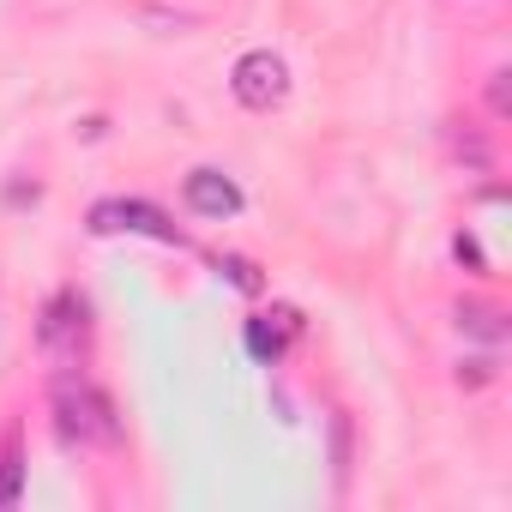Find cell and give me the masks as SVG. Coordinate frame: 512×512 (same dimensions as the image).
<instances>
[{
  "label": "cell",
  "mask_w": 512,
  "mask_h": 512,
  "mask_svg": "<svg viewBox=\"0 0 512 512\" xmlns=\"http://www.w3.org/2000/svg\"><path fill=\"white\" fill-rule=\"evenodd\" d=\"M49 410H55V434L67 446H115L121 440V416H115V398L79 374L55 380L49 392Z\"/></svg>",
  "instance_id": "obj_1"
},
{
  "label": "cell",
  "mask_w": 512,
  "mask_h": 512,
  "mask_svg": "<svg viewBox=\"0 0 512 512\" xmlns=\"http://www.w3.org/2000/svg\"><path fill=\"white\" fill-rule=\"evenodd\" d=\"M229 91H235V103L253 109V115L278 109V103L290 97V67H284V55H272V49H247V55L235 61V73H229Z\"/></svg>",
  "instance_id": "obj_2"
},
{
  "label": "cell",
  "mask_w": 512,
  "mask_h": 512,
  "mask_svg": "<svg viewBox=\"0 0 512 512\" xmlns=\"http://www.w3.org/2000/svg\"><path fill=\"white\" fill-rule=\"evenodd\" d=\"M37 344H43L49 356L79 362L85 344H91V302H85L79 290H61V296L43 308V320H37Z\"/></svg>",
  "instance_id": "obj_3"
},
{
  "label": "cell",
  "mask_w": 512,
  "mask_h": 512,
  "mask_svg": "<svg viewBox=\"0 0 512 512\" xmlns=\"http://www.w3.org/2000/svg\"><path fill=\"white\" fill-rule=\"evenodd\" d=\"M91 229L97 235H157V241H181L175 235V223L157 211V205H145V199H97L91 205Z\"/></svg>",
  "instance_id": "obj_4"
},
{
  "label": "cell",
  "mask_w": 512,
  "mask_h": 512,
  "mask_svg": "<svg viewBox=\"0 0 512 512\" xmlns=\"http://www.w3.org/2000/svg\"><path fill=\"white\" fill-rule=\"evenodd\" d=\"M181 193H187V211H193V217H211V223H223V217L241 211V187H235L223 169H193Z\"/></svg>",
  "instance_id": "obj_5"
},
{
  "label": "cell",
  "mask_w": 512,
  "mask_h": 512,
  "mask_svg": "<svg viewBox=\"0 0 512 512\" xmlns=\"http://www.w3.org/2000/svg\"><path fill=\"white\" fill-rule=\"evenodd\" d=\"M296 332H302V314H296V308H272V314H260V320H247V356H253V362H278Z\"/></svg>",
  "instance_id": "obj_6"
},
{
  "label": "cell",
  "mask_w": 512,
  "mask_h": 512,
  "mask_svg": "<svg viewBox=\"0 0 512 512\" xmlns=\"http://www.w3.org/2000/svg\"><path fill=\"white\" fill-rule=\"evenodd\" d=\"M19 482H25V458H19V440H7V452H0V506L19 500Z\"/></svg>",
  "instance_id": "obj_7"
},
{
  "label": "cell",
  "mask_w": 512,
  "mask_h": 512,
  "mask_svg": "<svg viewBox=\"0 0 512 512\" xmlns=\"http://www.w3.org/2000/svg\"><path fill=\"white\" fill-rule=\"evenodd\" d=\"M458 326H464V332H476V338H488V344H500V332H506V326H500V314H494V308H476V302H470V308H458Z\"/></svg>",
  "instance_id": "obj_8"
},
{
  "label": "cell",
  "mask_w": 512,
  "mask_h": 512,
  "mask_svg": "<svg viewBox=\"0 0 512 512\" xmlns=\"http://www.w3.org/2000/svg\"><path fill=\"white\" fill-rule=\"evenodd\" d=\"M506 79H512V73H488V109H494V115L512 109V85H506Z\"/></svg>",
  "instance_id": "obj_9"
},
{
  "label": "cell",
  "mask_w": 512,
  "mask_h": 512,
  "mask_svg": "<svg viewBox=\"0 0 512 512\" xmlns=\"http://www.w3.org/2000/svg\"><path fill=\"white\" fill-rule=\"evenodd\" d=\"M223 272H229V284H235V290H247V296L260 290V272H253L247 260H223Z\"/></svg>",
  "instance_id": "obj_10"
},
{
  "label": "cell",
  "mask_w": 512,
  "mask_h": 512,
  "mask_svg": "<svg viewBox=\"0 0 512 512\" xmlns=\"http://www.w3.org/2000/svg\"><path fill=\"white\" fill-rule=\"evenodd\" d=\"M452 253H458V260H464L470 272H482V247H476L470 235H458V241H452Z\"/></svg>",
  "instance_id": "obj_11"
}]
</instances>
